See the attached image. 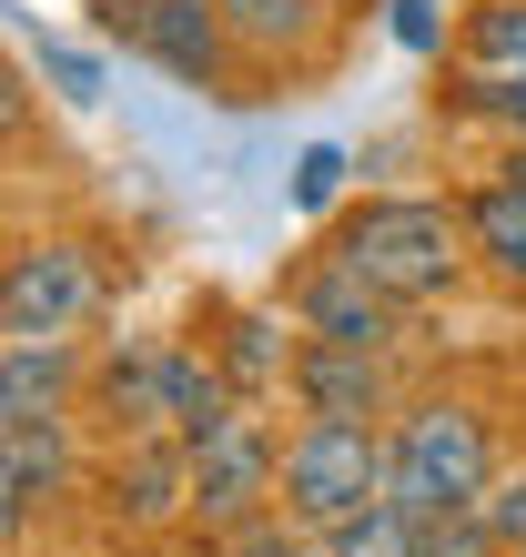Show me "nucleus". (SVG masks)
I'll return each mask as SVG.
<instances>
[{
  "label": "nucleus",
  "instance_id": "1",
  "mask_svg": "<svg viewBox=\"0 0 526 557\" xmlns=\"http://www.w3.org/2000/svg\"><path fill=\"white\" fill-rule=\"evenodd\" d=\"M324 253H345L354 274H365L375 294H394V305H436V294L466 284L476 244H466V203H446V193H365L335 234H324Z\"/></svg>",
  "mask_w": 526,
  "mask_h": 557
},
{
  "label": "nucleus",
  "instance_id": "2",
  "mask_svg": "<svg viewBox=\"0 0 526 557\" xmlns=\"http://www.w3.org/2000/svg\"><path fill=\"white\" fill-rule=\"evenodd\" d=\"M497 486V416L476 396H415L385 416V497L405 517H455Z\"/></svg>",
  "mask_w": 526,
  "mask_h": 557
},
{
  "label": "nucleus",
  "instance_id": "3",
  "mask_svg": "<svg viewBox=\"0 0 526 557\" xmlns=\"http://www.w3.org/2000/svg\"><path fill=\"white\" fill-rule=\"evenodd\" d=\"M284 517L293 528H345L354 507L385 497V425H354V416H293L284 436Z\"/></svg>",
  "mask_w": 526,
  "mask_h": 557
},
{
  "label": "nucleus",
  "instance_id": "4",
  "mask_svg": "<svg viewBox=\"0 0 526 557\" xmlns=\"http://www.w3.org/2000/svg\"><path fill=\"white\" fill-rule=\"evenodd\" d=\"M102 253L72 234H30L0 253V335H82L102 314Z\"/></svg>",
  "mask_w": 526,
  "mask_h": 557
},
{
  "label": "nucleus",
  "instance_id": "5",
  "mask_svg": "<svg viewBox=\"0 0 526 557\" xmlns=\"http://www.w3.org/2000/svg\"><path fill=\"white\" fill-rule=\"evenodd\" d=\"M274 486H284V425L253 396L223 416L213 436H192V517H203V528H243V517L284 507Z\"/></svg>",
  "mask_w": 526,
  "mask_h": 557
},
{
  "label": "nucleus",
  "instance_id": "6",
  "mask_svg": "<svg viewBox=\"0 0 526 557\" xmlns=\"http://www.w3.org/2000/svg\"><path fill=\"white\" fill-rule=\"evenodd\" d=\"M293 406L304 416H354V425H385L394 416V355L375 345H335V335H293Z\"/></svg>",
  "mask_w": 526,
  "mask_h": 557
},
{
  "label": "nucleus",
  "instance_id": "7",
  "mask_svg": "<svg viewBox=\"0 0 526 557\" xmlns=\"http://www.w3.org/2000/svg\"><path fill=\"white\" fill-rule=\"evenodd\" d=\"M122 51H142L162 82H183V91H223V72H234V30H223L213 0H142L122 30Z\"/></svg>",
  "mask_w": 526,
  "mask_h": 557
},
{
  "label": "nucleus",
  "instance_id": "8",
  "mask_svg": "<svg viewBox=\"0 0 526 557\" xmlns=\"http://www.w3.org/2000/svg\"><path fill=\"white\" fill-rule=\"evenodd\" d=\"M293 324H304V335H335V345H375V355L405 345V305L375 294L345 253H314V264L293 274Z\"/></svg>",
  "mask_w": 526,
  "mask_h": 557
},
{
  "label": "nucleus",
  "instance_id": "9",
  "mask_svg": "<svg viewBox=\"0 0 526 557\" xmlns=\"http://www.w3.org/2000/svg\"><path fill=\"white\" fill-rule=\"evenodd\" d=\"M223 30H234V51L263 61V72H314L324 51H335V0H213Z\"/></svg>",
  "mask_w": 526,
  "mask_h": 557
},
{
  "label": "nucleus",
  "instance_id": "10",
  "mask_svg": "<svg viewBox=\"0 0 526 557\" xmlns=\"http://www.w3.org/2000/svg\"><path fill=\"white\" fill-rule=\"evenodd\" d=\"M112 517L122 528H173V517H192V446L183 436H122V456H112Z\"/></svg>",
  "mask_w": 526,
  "mask_h": 557
},
{
  "label": "nucleus",
  "instance_id": "11",
  "mask_svg": "<svg viewBox=\"0 0 526 557\" xmlns=\"http://www.w3.org/2000/svg\"><path fill=\"white\" fill-rule=\"evenodd\" d=\"M72 396H82V335H0V425L72 416Z\"/></svg>",
  "mask_w": 526,
  "mask_h": 557
},
{
  "label": "nucleus",
  "instance_id": "12",
  "mask_svg": "<svg viewBox=\"0 0 526 557\" xmlns=\"http://www.w3.org/2000/svg\"><path fill=\"white\" fill-rule=\"evenodd\" d=\"M466 244H476V264L497 284L526 294V173H516V162H497V173L466 193Z\"/></svg>",
  "mask_w": 526,
  "mask_h": 557
},
{
  "label": "nucleus",
  "instance_id": "13",
  "mask_svg": "<svg viewBox=\"0 0 526 557\" xmlns=\"http://www.w3.org/2000/svg\"><path fill=\"white\" fill-rule=\"evenodd\" d=\"M0 446H11V467H21L30 497H61V486H72V416H11Z\"/></svg>",
  "mask_w": 526,
  "mask_h": 557
},
{
  "label": "nucleus",
  "instance_id": "14",
  "mask_svg": "<svg viewBox=\"0 0 526 557\" xmlns=\"http://www.w3.org/2000/svg\"><path fill=\"white\" fill-rule=\"evenodd\" d=\"M324 557H425V517L375 497V507H354L345 528H324Z\"/></svg>",
  "mask_w": 526,
  "mask_h": 557
},
{
  "label": "nucleus",
  "instance_id": "15",
  "mask_svg": "<svg viewBox=\"0 0 526 557\" xmlns=\"http://www.w3.org/2000/svg\"><path fill=\"white\" fill-rule=\"evenodd\" d=\"M284 324L274 314H243L234 335H223L213 355H223V375H234V396H263V385H284V366H293V345H274Z\"/></svg>",
  "mask_w": 526,
  "mask_h": 557
},
{
  "label": "nucleus",
  "instance_id": "16",
  "mask_svg": "<svg viewBox=\"0 0 526 557\" xmlns=\"http://www.w3.org/2000/svg\"><path fill=\"white\" fill-rule=\"evenodd\" d=\"M466 51L486 61V72H526V0H486V11L466 21Z\"/></svg>",
  "mask_w": 526,
  "mask_h": 557
},
{
  "label": "nucleus",
  "instance_id": "17",
  "mask_svg": "<svg viewBox=\"0 0 526 557\" xmlns=\"http://www.w3.org/2000/svg\"><path fill=\"white\" fill-rule=\"evenodd\" d=\"M425 557H506V537L486 528V507H455V517H425Z\"/></svg>",
  "mask_w": 526,
  "mask_h": 557
},
{
  "label": "nucleus",
  "instance_id": "18",
  "mask_svg": "<svg viewBox=\"0 0 526 557\" xmlns=\"http://www.w3.org/2000/svg\"><path fill=\"white\" fill-rule=\"evenodd\" d=\"M41 82L61 91V102H102V61H91V51H72V41H41Z\"/></svg>",
  "mask_w": 526,
  "mask_h": 557
},
{
  "label": "nucleus",
  "instance_id": "19",
  "mask_svg": "<svg viewBox=\"0 0 526 557\" xmlns=\"http://www.w3.org/2000/svg\"><path fill=\"white\" fill-rule=\"evenodd\" d=\"M293 203H304V213H335L345 203V152L335 143H314L304 162H293Z\"/></svg>",
  "mask_w": 526,
  "mask_h": 557
},
{
  "label": "nucleus",
  "instance_id": "20",
  "mask_svg": "<svg viewBox=\"0 0 526 557\" xmlns=\"http://www.w3.org/2000/svg\"><path fill=\"white\" fill-rule=\"evenodd\" d=\"M476 507H486V528H497L506 547H526V467H506V476H497V486H486V497H476Z\"/></svg>",
  "mask_w": 526,
  "mask_h": 557
},
{
  "label": "nucleus",
  "instance_id": "21",
  "mask_svg": "<svg viewBox=\"0 0 526 557\" xmlns=\"http://www.w3.org/2000/svg\"><path fill=\"white\" fill-rule=\"evenodd\" d=\"M385 21L405 51H446V0H385Z\"/></svg>",
  "mask_w": 526,
  "mask_h": 557
},
{
  "label": "nucleus",
  "instance_id": "22",
  "mask_svg": "<svg viewBox=\"0 0 526 557\" xmlns=\"http://www.w3.org/2000/svg\"><path fill=\"white\" fill-rule=\"evenodd\" d=\"M466 112H486V122H506V133H526V72L476 82V91H466Z\"/></svg>",
  "mask_w": 526,
  "mask_h": 557
},
{
  "label": "nucleus",
  "instance_id": "23",
  "mask_svg": "<svg viewBox=\"0 0 526 557\" xmlns=\"http://www.w3.org/2000/svg\"><path fill=\"white\" fill-rule=\"evenodd\" d=\"M30 528V486H21V467H11V446H0V547H11Z\"/></svg>",
  "mask_w": 526,
  "mask_h": 557
},
{
  "label": "nucleus",
  "instance_id": "24",
  "mask_svg": "<svg viewBox=\"0 0 526 557\" xmlns=\"http://www.w3.org/2000/svg\"><path fill=\"white\" fill-rule=\"evenodd\" d=\"M21 133H30V82L11 72V61H0V152H11Z\"/></svg>",
  "mask_w": 526,
  "mask_h": 557
},
{
  "label": "nucleus",
  "instance_id": "25",
  "mask_svg": "<svg viewBox=\"0 0 526 557\" xmlns=\"http://www.w3.org/2000/svg\"><path fill=\"white\" fill-rule=\"evenodd\" d=\"M82 11H91V21H102L112 41H122V30H132V11H142V0H82Z\"/></svg>",
  "mask_w": 526,
  "mask_h": 557
},
{
  "label": "nucleus",
  "instance_id": "26",
  "mask_svg": "<svg viewBox=\"0 0 526 557\" xmlns=\"http://www.w3.org/2000/svg\"><path fill=\"white\" fill-rule=\"evenodd\" d=\"M335 11H385V0H335Z\"/></svg>",
  "mask_w": 526,
  "mask_h": 557
},
{
  "label": "nucleus",
  "instance_id": "27",
  "mask_svg": "<svg viewBox=\"0 0 526 557\" xmlns=\"http://www.w3.org/2000/svg\"><path fill=\"white\" fill-rule=\"evenodd\" d=\"M506 557H526V547H506Z\"/></svg>",
  "mask_w": 526,
  "mask_h": 557
}]
</instances>
